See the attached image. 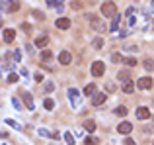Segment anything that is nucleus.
Instances as JSON below:
<instances>
[{
	"instance_id": "obj_1",
	"label": "nucleus",
	"mask_w": 154,
	"mask_h": 145,
	"mask_svg": "<svg viewBox=\"0 0 154 145\" xmlns=\"http://www.w3.org/2000/svg\"><path fill=\"white\" fill-rule=\"evenodd\" d=\"M101 14H103V18H115V16H117V6H115V2H103V4H101Z\"/></svg>"
},
{
	"instance_id": "obj_2",
	"label": "nucleus",
	"mask_w": 154,
	"mask_h": 145,
	"mask_svg": "<svg viewBox=\"0 0 154 145\" xmlns=\"http://www.w3.org/2000/svg\"><path fill=\"white\" fill-rule=\"evenodd\" d=\"M90 28L92 30H96V32H105L107 28H105V22L98 18V16H90Z\"/></svg>"
},
{
	"instance_id": "obj_3",
	"label": "nucleus",
	"mask_w": 154,
	"mask_h": 145,
	"mask_svg": "<svg viewBox=\"0 0 154 145\" xmlns=\"http://www.w3.org/2000/svg\"><path fill=\"white\" fill-rule=\"evenodd\" d=\"M105 73V63L103 61H94L92 63V77H103Z\"/></svg>"
},
{
	"instance_id": "obj_4",
	"label": "nucleus",
	"mask_w": 154,
	"mask_h": 145,
	"mask_svg": "<svg viewBox=\"0 0 154 145\" xmlns=\"http://www.w3.org/2000/svg\"><path fill=\"white\" fill-rule=\"evenodd\" d=\"M137 86H139L141 90H148V88H152V86H154L152 77H143V78H139V80H137Z\"/></svg>"
},
{
	"instance_id": "obj_5",
	"label": "nucleus",
	"mask_w": 154,
	"mask_h": 145,
	"mask_svg": "<svg viewBox=\"0 0 154 145\" xmlns=\"http://www.w3.org/2000/svg\"><path fill=\"white\" fill-rule=\"evenodd\" d=\"M68 100H70L72 106H78V104H80V92H78L76 88H70L68 90Z\"/></svg>"
},
{
	"instance_id": "obj_6",
	"label": "nucleus",
	"mask_w": 154,
	"mask_h": 145,
	"mask_svg": "<svg viewBox=\"0 0 154 145\" xmlns=\"http://www.w3.org/2000/svg\"><path fill=\"white\" fill-rule=\"evenodd\" d=\"M135 116H137L139 120H148V118H150V110H148L146 106H141V108H137Z\"/></svg>"
},
{
	"instance_id": "obj_7",
	"label": "nucleus",
	"mask_w": 154,
	"mask_h": 145,
	"mask_svg": "<svg viewBox=\"0 0 154 145\" xmlns=\"http://www.w3.org/2000/svg\"><path fill=\"white\" fill-rule=\"evenodd\" d=\"M117 132L123 135H127V134H131L133 132V123L131 122H121L119 125H117Z\"/></svg>"
},
{
	"instance_id": "obj_8",
	"label": "nucleus",
	"mask_w": 154,
	"mask_h": 145,
	"mask_svg": "<svg viewBox=\"0 0 154 145\" xmlns=\"http://www.w3.org/2000/svg\"><path fill=\"white\" fill-rule=\"evenodd\" d=\"M105 102V92H96L94 96H92V104L94 106H101Z\"/></svg>"
},
{
	"instance_id": "obj_9",
	"label": "nucleus",
	"mask_w": 154,
	"mask_h": 145,
	"mask_svg": "<svg viewBox=\"0 0 154 145\" xmlns=\"http://www.w3.org/2000/svg\"><path fill=\"white\" fill-rule=\"evenodd\" d=\"M55 26H57V30H68L70 28V20L68 18H57Z\"/></svg>"
},
{
	"instance_id": "obj_10",
	"label": "nucleus",
	"mask_w": 154,
	"mask_h": 145,
	"mask_svg": "<svg viewBox=\"0 0 154 145\" xmlns=\"http://www.w3.org/2000/svg\"><path fill=\"white\" fill-rule=\"evenodd\" d=\"M22 96H23V102H25L27 110H35V104H33V98H31V94L23 90V92H22Z\"/></svg>"
},
{
	"instance_id": "obj_11",
	"label": "nucleus",
	"mask_w": 154,
	"mask_h": 145,
	"mask_svg": "<svg viewBox=\"0 0 154 145\" xmlns=\"http://www.w3.org/2000/svg\"><path fill=\"white\" fill-rule=\"evenodd\" d=\"M47 43H49V37H47V35H39V37L35 39V47H39L41 51L47 47Z\"/></svg>"
},
{
	"instance_id": "obj_12",
	"label": "nucleus",
	"mask_w": 154,
	"mask_h": 145,
	"mask_svg": "<svg viewBox=\"0 0 154 145\" xmlns=\"http://www.w3.org/2000/svg\"><path fill=\"white\" fill-rule=\"evenodd\" d=\"M14 39H16V30H12V28L4 30V41H6V43H12Z\"/></svg>"
},
{
	"instance_id": "obj_13",
	"label": "nucleus",
	"mask_w": 154,
	"mask_h": 145,
	"mask_svg": "<svg viewBox=\"0 0 154 145\" xmlns=\"http://www.w3.org/2000/svg\"><path fill=\"white\" fill-rule=\"evenodd\" d=\"M59 61H61V65H70V61H72V55H70L68 51H63V53L59 55Z\"/></svg>"
},
{
	"instance_id": "obj_14",
	"label": "nucleus",
	"mask_w": 154,
	"mask_h": 145,
	"mask_svg": "<svg viewBox=\"0 0 154 145\" xmlns=\"http://www.w3.org/2000/svg\"><path fill=\"white\" fill-rule=\"evenodd\" d=\"M41 61H43V63H51V61H53V51L43 49V51H41Z\"/></svg>"
},
{
	"instance_id": "obj_15",
	"label": "nucleus",
	"mask_w": 154,
	"mask_h": 145,
	"mask_svg": "<svg viewBox=\"0 0 154 145\" xmlns=\"http://www.w3.org/2000/svg\"><path fill=\"white\" fill-rule=\"evenodd\" d=\"M117 77H119V80H123L125 84H127V82H131V73H129V71H119V75H117Z\"/></svg>"
},
{
	"instance_id": "obj_16",
	"label": "nucleus",
	"mask_w": 154,
	"mask_h": 145,
	"mask_svg": "<svg viewBox=\"0 0 154 145\" xmlns=\"http://www.w3.org/2000/svg\"><path fill=\"white\" fill-rule=\"evenodd\" d=\"M20 10V2H18V0H12V2H8V12H18Z\"/></svg>"
},
{
	"instance_id": "obj_17",
	"label": "nucleus",
	"mask_w": 154,
	"mask_h": 145,
	"mask_svg": "<svg viewBox=\"0 0 154 145\" xmlns=\"http://www.w3.org/2000/svg\"><path fill=\"white\" fill-rule=\"evenodd\" d=\"M84 94H86V96H94V94H96V84H86Z\"/></svg>"
},
{
	"instance_id": "obj_18",
	"label": "nucleus",
	"mask_w": 154,
	"mask_h": 145,
	"mask_svg": "<svg viewBox=\"0 0 154 145\" xmlns=\"http://www.w3.org/2000/svg\"><path fill=\"white\" fill-rule=\"evenodd\" d=\"M119 20H121V14H117V16H115V18H113V20H111V32H115V30H117V28H119Z\"/></svg>"
},
{
	"instance_id": "obj_19",
	"label": "nucleus",
	"mask_w": 154,
	"mask_h": 145,
	"mask_svg": "<svg viewBox=\"0 0 154 145\" xmlns=\"http://www.w3.org/2000/svg\"><path fill=\"white\" fill-rule=\"evenodd\" d=\"M111 61H113V63H121V61H125V59H123L121 53H111Z\"/></svg>"
},
{
	"instance_id": "obj_20",
	"label": "nucleus",
	"mask_w": 154,
	"mask_h": 145,
	"mask_svg": "<svg viewBox=\"0 0 154 145\" xmlns=\"http://www.w3.org/2000/svg\"><path fill=\"white\" fill-rule=\"evenodd\" d=\"M133 90H135V84H133V82H127V84H123V92H127V94H131Z\"/></svg>"
},
{
	"instance_id": "obj_21",
	"label": "nucleus",
	"mask_w": 154,
	"mask_h": 145,
	"mask_svg": "<svg viewBox=\"0 0 154 145\" xmlns=\"http://www.w3.org/2000/svg\"><path fill=\"white\" fill-rule=\"evenodd\" d=\"M84 129H88V132H94V129H96V123L92 122V120H88V122H84Z\"/></svg>"
},
{
	"instance_id": "obj_22",
	"label": "nucleus",
	"mask_w": 154,
	"mask_h": 145,
	"mask_svg": "<svg viewBox=\"0 0 154 145\" xmlns=\"http://www.w3.org/2000/svg\"><path fill=\"white\" fill-rule=\"evenodd\" d=\"M39 135H41V137H47V139H53V137H55L53 134H49L47 129H43V127H39Z\"/></svg>"
},
{
	"instance_id": "obj_23",
	"label": "nucleus",
	"mask_w": 154,
	"mask_h": 145,
	"mask_svg": "<svg viewBox=\"0 0 154 145\" xmlns=\"http://www.w3.org/2000/svg\"><path fill=\"white\" fill-rule=\"evenodd\" d=\"M18 80H20V77H18L16 73H10V75H8V82H10V84H16Z\"/></svg>"
},
{
	"instance_id": "obj_24",
	"label": "nucleus",
	"mask_w": 154,
	"mask_h": 145,
	"mask_svg": "<svg viewBox=\"0 0 154 145\" xmlns=\"http://www.w3.org/2000/svg\"><path fill=\"white\" fill-rule=\"evenodd\" d=\"M65 139H66V145H74V137L70 132H65Z\"/></svg>"
},
{
	"instance_id": "obj_25",
	"label": "nucleus",
	"mask_w": 154,
	"mask_h": 145,
	"mask_svg": "<svg viewBox=\"0 0 154 145\" xmlns=\"http://www.w3.org/2000/svg\"><path fill=\"white\" fill-rule=\"evenodd\" d=\"M123 63H125L127 67H135V65H137V59H135V57H127Z\"/></svg>"
},
{
	"instance_id": "obj_26",
	"label": "nucleus",
	"mask_w": 154,
	"mask_h": 145,
	"mask_svg": "<svg viewBox=\"0 0 154 145\" xmlns=\"http://www.w3.org/2000/svg\"><path fill=\"white\" fill-rule=\"evenodd\" d=\"M43 106H45V110H53V108H55V102L51 100V98H47V100L43 102Z\"/></svg>"
},
{
	"instance_id": "obj_27",
	"label": "nucleus",
	"mask_w": 154,
	"mask_h": 145,
	"mask_svg": "<svg viewBox=\"0 0 154 145\" xmlns=\"http://www.w3.org/2000/svg\"><path fill=\"white\" fill-rule=\"evenodd\" d=\"M143 65H144V69H146V71H152V69H154V61H152V59H146Z\"/></svg>"
},
{
	"instance_id": "obj_28",
	"label": "nucleus",
	"mask_w": 154,
	"mask_h": 145,
	"mask_svg": "<svg viewBox=\"0 0 154 145\" xmlns=\"http://www.w3.org/2000/svg\"><path fill=\"white\" fill-rule=\"evenodd\" d=\"M6 123H8L10 127H14V129H18V132L22 129V125H20V123H18V122H14V120H6Z\"/></svg>"
},
{
	"instance_id": "obj_29",
	"label": "nucleus",
	"mask_w": 154,
	"mask_h": 145,
	"mask_svg": "<svg viewBox=\"0 0 154 145\" xmlns=\"http://www.w3.org/2000/svg\"><path fill=\"white\" fill-rule=\"evenodd\" d=\"M12 106H14V108H16V110H23V108H22V102L18 100V98H16V96H14V98H12Z\"/></svg>"
},
{
	"instance_id": "obj_30",
	"label": "nucleus",
	"mask_w": 154,
	"mask_h": 145,
	"mask_svg": "<svg viewBox=\"0 0 154 145\" xmlns=\"http://www.w3.org/2000/svg\"><path fill=\"white\" fill-rule=\"evenodd\" d=\"M99 139L98 137H86V145H98Z\"/></svg>"
},
{
	"instance_id": "obj_31",
	"label": "nucleus",
	"mask_w": 154,
	"mask_h": 145,
	"mask_svg": "<svg viewBox=\"0 0 154 145\" xmlns=\"http://www.w3.org/2000/svg\"><path fill=\"white\" fill-rule=\"evenodd\" d=\"M94 47H96V49H101V47H103V39H101V37L94 39Z\"/></svg>"
},
{
	"instance_id": "obj_32",
	"label": "nucleus",
	"mask_w": 154,
	"mask_h": 145,
	"mask_svg": "<svg viewBox=\"0 0 154 145\" xmlns=\"http://www.w3.org/2000/svg\"><path fill=\"white\" fill-rule=\"evenodd\" d=\"M115 114H119V116H125V114H127V108H125V106H117Z\"/></svg>"
},
{
	"instance_id": "obj_33",
	"label": "nucleus",
	"mask_w": 154,
	"mask_h": 145,
	"mask_svg": "<svg viewBox=\"0 0 154 145\" xmlns=\"http://www.w3.org/2000/svg\"><path fill=\"white\" fill-rule=\"evenodd\" d=\"M53 82H45V92H53Z\"/></svg>"
},
{
	"instance_id": "obj_34",
	"label": "nucleus",
	"mask_w": 154,
	"mask_h": 145,
	"mask_svg": "<svg viewBox=\"0 0 154 145\" xmlns=\"http://www.w3.org/2000/svg\"><path fill=\"white\" fill-rule=\"evenodd\" d=\"M22 30L25 34H29V32H31V26H29V24H22Z\"/></svg>"
},
{
	"instance_id": "obj_35",
	"label": "nucleus",
	"mask_w": 154,
	"mask_h": 145,
	"mask_svg": "<svg viewBox=\"0 0 154 145\" xmlns=\"http://www.w3.org/2000/svg\"><path fill=\"white\" fill-rule=\"evenodd\" d=\"M14 59H16V61H22V53H20V51H18V49H16V51H14Z\"/></svg>"
},
{
	"instance_id": "obj_36",
	"label": "nucleus",
	"mask_w": 154,
	"mask_h": 145,
	"mask_svg": "<svg viewBox=\"0 0 154 145\" xmlns=\"http://www.w3.org/2000/svg\"><path fill=\"white\" fill-rule=\"evenodd\" d=\"M105 88L109 90V92H113V90H115V84H113V82H107V84H105Z\"/></svg>"
},
{
	"instance_id": "obj_37",
	"label": "nucleus",
	"mask_w": 154,
	"mask_h": 145,
	"mask_svg": "<svg viewBox=\"0 0 154 145\" xmlns=\"http://www.w3.org/2000/svg\"><path fill=\"white\" fill-rule=\"evenodd\" d=\"M123 145H135V139H131V137H127V139L123 141Z\"/></svg>"
},
{
	"instance_id": "obj_38",
	"label": "nucleus",
	"mask_w": 154,
	"mask_h": 145,
	"mask_svg": "<svg viewBox=\"0 0 154 145\" xmlns=\"http://www.w3.org/2000/svg\"><path fill=\"white\" fill-rule=\"evenodd\" d=\"M35 80L41 82V80H43V73H35Z\"/></svg>"
},
{
	"instance_id": "obj_39",
	"label": "nucleus",
	"mask_w": 154,
	"mask_h": 145,
	"mask_svg": "<svg viewBox=\"0 0 154 145\" xmlns=\"http://www.w3.org/2000/svg\"><path fill=\"white\" fill-rule=\"evenodd\" d=\"M59 2H61V0H47V4H49V6H57Z\"/></svg>"
},
{
	"instance_id": "obj_40",
	"label": "nucleus",
	"mask_w": 154,
	"mask_h": 145,
	"mask_svg": "<svg viewBox=\"0 0 154 145\" xmlns=\"http://www.w3.org/2000/svg\"><path fill=\"white\" fill-rule=\"evenodd\" d=\"M133 12H135V8L131 6V8H127V14H125V16H129V18H131V16H133Z\"/></svg>"
},
{
	"instance_id": "obj_41",
	"label": "nucleus",
	"mask_w": 154,
	"mask_h": 145,
	"mask_svg": "<svg viewBox=\"0 0 154 145\" xmlns=\"http://www.w3.org/2000/svg\"><path fill=\"white\" fill-rule=\"evenodd\" d=\"M70 6H72V8H82V4H80V2H74V0H72V4H70Z\"/></svg>"
},
{
	"instance_id": "obj_42",
	"label": "nucleus",
	"mask_w": 154,
	"mask_h": 145,
	"mask_svg": "<svg viewBox=\"0 0 154 145\" xmlns=\"http://www.w3.org/2000/svg\"><path fill=\"white\" fill-rule=\"evenodd\" d=\"M25 51H27V53H31V51H33V45L27 43V45H25Z\"/></svg>"
},
{
	"instance_id": "obj_43",
	"label": "nucleus",
	"mask_w": 154,
	"mask_h": 145,
	"mask_svg": "<svg viewBox=\"0 0 154 145\" xmlns=\"http://www.w3.org/2000/svg\"><path fill=\"white\" fill-rule=\"evenodd\" d=\"M2 2H12V0H2Z\"/></svg>"
},
{
	"instance_id": "obj_44",
	"label": "nucleus",
	"mask_w": 154,
	"mask_h": 145,
	"mask_svg": "<svg viewBox=\"0 0 154 145\" xmlns=\"http://www.w3.org/2000/svg\"><path fill=\"white\" fill-rule=\"evenodd\" d=\"M152 10H154V0H152Z\"/></svg>"
},
{
	"instance_id": "obj_45",
	"label": "nucleus",
	"mask_w": 154,
	"mask_h": 145,
	"mask_svg": "<svg viewBox=\"0 0 154 145\" xmlns=\"http://www.w3.org/2000/svg\"><path fill=\"white\" fill-rule=\"evenodd\" d=\"M0 28H2V22H0Z\"/></svg>"
},
{
	"instance_id": "obj_46",
	"label": "nucleus",
	"mask_w": 154,
	"mask_h": 145,
	"mask_svg": "<svg viewBox=\"0 0 154 145\" xmlns=\"http://www.w3.org/2000/svg\"><path fill=\"white\" fill-rule=\"evenodd\" d=\"M0 8H2V4H0Z\"/></svg>"
}]
</instances>
